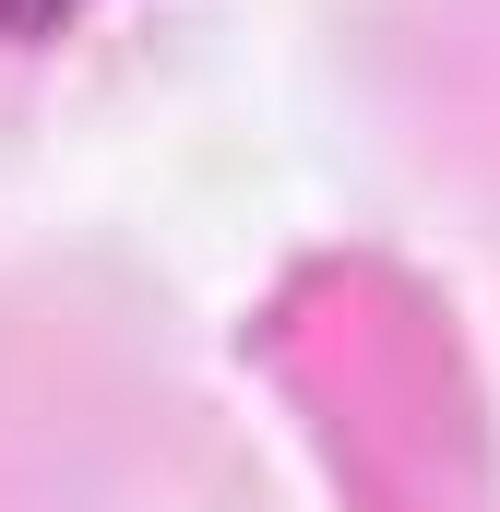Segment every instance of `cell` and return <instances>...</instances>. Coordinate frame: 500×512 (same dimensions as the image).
Masks as SVG:
<instances>
[{
	"label": "cell",
	"mask_w": 500,
	"mask_h": 512,
	"mask_svg": "<svg viewBox=\"0 0 500 512\" xmlns=\"http://www.w3.org/2000/svg\"><path fill=\"white\" fill-rule=\"evenodd\" d=\"M84 0H0V48H24V36H48V24H72Z\"/></svg>",
	"instance_id": "6da1fadb"
}]
</instances>
